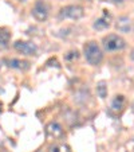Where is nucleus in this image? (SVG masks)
<instances>
[{"label":"nucleus","mask_w":134,"mask_h":152,"mask_svg":"<svg viewBox=\"0 0 134 152\" xmlns=\"http://www.w3.org/2000/svg\"><path fill=\"white\" fill-rule=\"evenodd\" d=\"M83 53H85V58L90 65L97 66L102 62L103 59V53L101 50V47L97 45V42H87L83 47Z\"/></svg>","instance_id":"1"},{"label":"nucleus","mask_w":134,"mask_h":152,"mask_svg":"<svg viewBox=\"0 0 134 152\" xmlns=\"http://www.w3.org/2000/svg\"><path fill=\"white\" fill-rule=\"evenodd\" d=\"M102 45H103V49L106 51H121L126 47V42L122 37L117 34H110L107 37H105L102 39Z\"/></svg>","instance_id":"2"},{"label":"nucleus","mask_w":134,"mask_h":152,"mask_svg":"<svg viewBox=\"0 0 134 152\" xmlns=\"http://www.w3.org/2000/svg\"><path fill=\"white\" fill-rule=\"evenodd\" d=\"M85 15V10L83 7L77 6V4H70L63 8H60L58 18L59 19H71V20H79Z\"/></svg>","instance_id":"3"},{"label":"nucleus","mask_w":134,"mask_h":152,"mask_svg":"<svg viewBox=\"0 0 134 152\" xmlns=\"http://www.w3.org/2000/svg\"><path fill=\"white\" fill-rule=\"evenodd\" d=\"M31 14H32V16L35 18V20H38V22H46V20L49 19L50 8L46 1L38 0L36 3L34 4V7H32Z\"/></svg>","instance_id":"4"},{"label":"nucleus","mask_w":134,"mask_h":152,"mask_svg":"<svg viewBox=\"0 0 134 152\" xmlns=\"http://www.w3.org/2000/svg\"><path fill=\"white\" fill-rule=\"evenodd\" d=\"M14 49L16 50V51L22 53L23 55H30V57L38 54L36 45L32 42H26V40H16V42L14 43Z\"/></svg>","instance_id":"5"},{"label":"nucleus","mask_w":134,"mask_h":152,"mask_svg":"<svg viewBox=\"0 0 134 152\" xmlns=\"http://www.w3.org/2000/svg\"><path fill=\"white\" fill-rule=\"evenodd\" d=\"M123 108H125V97L122 94H118L114 97V100L111 101L107 113L111 117H118L123 112Z\"/></svg>","instance_id":"6"},{"label":"nucleus","mask_w":134,"mask_h":152,"mask_svg":"<svg viewBox=\"0 0 134 152\" xmlns=\"http://www.w3.org/2000/svg\"><path fill=\"white\" fill-rule=\"evenodd\" d=\"M63 135H64V131H63L62 125H60L59 123H56V121H51V123L47 124V126H46L47 139H54V140H56V139L63 137Z\"/></svg>","instance_id":"7"},{"label":"nucleus","mask_w":134,"mask_h":152,"mask_svg":"<svg viewBox=\"0 0 134 152\" xmlns=\"http://www.w3.org/2000/svg\"><path fill=\"white\" fill-rule=\"evenodd\" d=\"M4 63H6L8 67L15 70H20V72H26V70L30 69V62L24 59H16V58H11V59H4Z\"/></svg>","instance_id":"8"},{"label":"nucleus","mask_w":134,"mask_h":152,"mask_svg":"<svg viewBox=\"0 0 134 152\" xmlns=\"http://www.w3.org/2000/svg\"><path fill=\"white\" fill-rule=\"evenodd\" d=\"M115 27L120 32H130L131 30V20L129 16H121L118 18L117 23H115Z\"/></svg>","instance_id":"9"},{"label":"nucleus","mask_w":134,"mask_h":152,"mask_svg":"<svg viewBox=\"0 0 134 152\" xmlns=\"http://www.w3.org/2000/svg\"><path fill=\"white\" fill-rule=\"evenodd\" d=\"M9 40H11V32L7 30L0 31V50H6L9 46Z\"/></svg>","instance_id":"10"},{"label":"nucleus","mask_w":134,"mask_h":152,"mask_svg":"<svg viewBox=\"0 0 134 152\" xmlns=\"http://www.w3.org/2000/svg\"><path fill=\"white\" fill-rule=\"evenodd\" d=\"M93 27H94L95 30H98V31H102V30H106L110 27V20H109V16H103V18H99V19H97L94 22V24H93Z\"/></svg>","instance_id":"11"},{"label":"nucleus","mask_w":134,"mask_h":152,"mask_svg":"<svg viewBox=\"0 0 134 152\" xmlns=\"http://www.w3.org/2000/svg\"><path fill=\"white\" fill-rule=\"evenodd\" d=\"M97 93L101 98L107 97V82L106 81H99L97 83Z\"/></svg>","instance_id":"12"},{"label":"nucleus","mask_w":134,"mask_h":152,"mask_svg":"<svg viewBox=\"0 0 134 152\" xmlns=\"http://www.w3.org/2000/svg\"><path fill=\"white\" fill-rule=\"evenodd\" d=\"M49 152H70V148L66 144H54L49 148Z\"/></svg>","instance_id":"13"},{"label":"nucleus","mask_w":134,"mask_h":152,"mask_svg":"<svg viewBox=\"0 0 134 152\" xmlns=\"http://www.w3.org/2000/svg\"><path fill=\"white\" fill-rule=\"evenodd\" d=\"M78 57H79V53L75 50V51H70L69 54L66 55V59H67V61H72V59H78Z\"/></svg>","instance_id":"14"},{"label":"nucleus","mask_w":134,"mask_h":152,"mask_svg":"<svg viewBox=\"0 0 134 152\" xmlns=\"http://www.w3.org/2000/svg\"><path fill=\"white\" fill-rule=\"evenodd\" d=\"M109 3H113V4H122L123 0H107Z\"/></svg>","instance_id":"15"},{"label":"nucleus","mask_w":134,"mask_h":152,"mask_svg":"<svg viewBox=\"0 0 134 152\" xmlns=\"http://www.w3.org/2000/svg\"><path fill=\"white\" fill-rule=\"evenodd\" d=\"M131 58L134 59V50H133V53H131Z\"/></svg>","instance_id":"16"},{"label":"nucleus","mask_w":134,"mask_h":152,"mask_svg":"<svg viewBox=\"0 0 134 152\" xmlns=\"http://www.w3.org/2000/svg\"><path fill=\"white\" fill-rule=\"evenodd\" d=\"M131 109H133V113H134V104H133V106H131Z\"/></svg>","instance_id":"17"},{"label":"nucleus","mask_w":134,"mask_h":152,"mask_svg":"<svg viewBox=\"0 0 134 152\" xmlns=\"http://www.w3.org/2000/svg\"><path fill=\"white\" fill-rule=\"evenodd\" d=\"M19 1H27V0H19Z\"/></svg>","instance_id":"18"},{"label":"nucleus","mask_w":134,"mask_h":152,"mask_svg":"<svg viewBox=\"0 0 134 152\" xmlns=\"http://www.w3.org/2000/svg\"><path fill=\"white\" fill-rule=\"evenodd\" d=\"M88 1H91V0H88Z\"/></svg>","instance_id":"19"}]
</instances>
